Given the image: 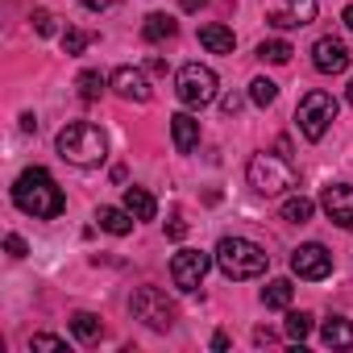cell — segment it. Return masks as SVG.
<instances>
[{
	"mask_svg": "<svg viewBox=\"0 0 353 353\" xmlns=\"http://www.w3.org/2000/svg\"><path fill=\"white\" fill-rule=\"evenodd\" d=\"M320 341H324L328 349H353V320H345V316H328L324 328H320Z\"/></svg>",
	"mask_w": 353,
	"mask_h": 353,
	"instance_id": "14",
	"label": "cell"
},
{
	"mask_svg": "<svg viewBox=\"0 0 353 353\" xmlns=\"http://www.w3.org/2000/svg\"><path fill=\"white\" fill-rule=\"evenodd\" d=\"M291 270H295L299 279H307V283H320V279L332 274V254H328L320 241H307V245H299V250L291 254Z\"/></svg>",
	"mask_w": 353,
	"mask_h": 353,
	"instance_id": "9",
	"label": "cell"
},
{
	"mask_svg": "<svg viewBox=\"0 0 353 353\" xmlns=\"http://www.w3.org/2000/svg\"><path fill=\"white\" fill-rule=\"evenodd\" d=\"M341 21H345V26H349V34H353V5L345 9V17H341Z\"/></svg>",
	"mask_w": 353,
	"mask_h": 353,
	"instance_id": "36",
	"label": "cell"
},
{
	"mask_svg": "<svg viewBox=\"0 0 353 353\" xmlns=\"http://www.w3.org/2000/svg\"><path fill=\"white\" fill-rule=\"evenodd\" d=\"M21 129H26V133H34V129H38V121H34V112H26V117H21Z\"/></svg>",
	"mask_w": 353,
	"mask_h": 353,
	"instance_id": "35",
	"label": "cell"
},
{
	"mask_svg": "<svg viewBox=\"0 0 353 353\" xmlns=\"http://www.w3.org/2000/svg\"><path fill=\"white\" fill-rule=\"evenodd\" d=\"M166 233H170V237H183V233H188V225H183V221H170V229H166Z\"/></svg>",
	"mask_w": 353,
	"mask_h": 353,
	"instance_id": "33",
	"label": "cell"
},
{
	"mask_svg": "<svg viewBox=\"0 0 353 353\" xmlns=\"http://www.w3.org/2000/svg\"><path fill=\"white\" fill-rule=\"evenodd\" d=\"M133 221H137V216H133L129 208H100V212H96V225H100L104 233H112V237H125V233L133 229Z\"/></svg>",
	"mask_w": 353,
	"mask_h": 353,
	"instance_id": "15",
	"label": "cell"
},
{
	"mask_svg": "<svg viewBox=\"0 0 353 353\" xmlns=\"http://www.w3.org/2000/svg\"><path fill=\"white\" fill-rule=\"evenodd\" d=\"M13 204H17L26 216H34V221H54V216H63L67 196H63V188L54 183L50 170L30 166V170L17 174V183H13Z\"/></svg>",
	"mask_w": 353,
	"mask_h": 353,
	"instance_id": "1",
	"label": "cell"
},
{
	"mask_svg": "<svg viewBox=\"0 0 353 353\" xmlns=\"http://www.w3.org/2000/svg\"><path fill=\"white\" fill-rule=\"evenodd\" d=\"M88 42H92V34H83V30H67V34H63V50H67V54H83Z\"/></svg>",
	"mask_w": 353,
	"mask_h": 353,
	"instance_id": "27",
	"label": "cell"
},
{
	"mask_svg": "<svg viewBox=\"0 0 353 353\" xmlns=\"http://www.w3.org/2000/svg\"><path fill=\"white\" fill-rule=\"evenodd\" d=\"M349 104H353V79H349Z\"/></svg>",
	"mask_w": 353,
	"mask_h": 353,
	"instance_id": "37",
	"label": "cell"
},
{
	"mask_svg": "<svg viewBox=\"0 0 353 353\" xmlns=\"http://www.w3.org/2000/svg\"><path fill=\"white\" fill-rule=\"evenodd\" d=\"M312 332V316L307 312H287V336L291 341H307Z\"/></svg>",
	"mask_w": 353,
	"mask_h": 353,
	"instance_id": "26",
	"label": "cell"
},
{
	"mask_svg": "<svg viewBox=\"0 0 353 353\" xmlns=\"http://www.w3.org/2000/svg\"><path fill=\"white\" fill-rule=\"evenodd\" d=\"M108 88H112L121 100H133V104H145V100L154 96L145 71H137V67H117V71L108 75Z\"/></svg>",
	"mask_w": 353,
	"mask_h": 353,
	"instance_id": "11",
	"label": "cell"
},
{
	"mask_svg": "<svg viewBox=\"0 0 353 353\" xmlns=\"http://www.w3.org/2000/svg\"><path fill=\"white\" fill-rule=\"evenodd\" d=\"M250 100H254L258 108H270V104L279 100V83H274V79H266V75H258V79L250 83Z\"/></svg>",
	"mask_w": 353,
	"mask_h": 353,
	"instance_id": "23",
	"label": "cell"
},
{
	"mask_svg": "<svg viewBox=\"0 0 353 353\" xmlns=\"http://www.w3.org/2000/svg\"><path fill=\"white\" fill-rule=\"evenodd\" d=\"M216 88H221V79H216V71L204 67V63H188V67H179V75H174V96H179L188 108L212 104V100H216Z\"/></svg>",
	"mask_w": 353,
	"mask_h": 353,
	"instance_id": "5",
	"label": "cell"
},
{
	"mask_svg": "<svg viewBox=\"0 0 353 353\" xmlns=\"http://www.w3.org/2000/svg\"><path fill=\"white\" fill-rule=\"evenodd\" d=\"M212 262L216 258L204 254V250H179V254L170 258V283L179 287V291H200V283H204V274H208Z\"/></svg>",
	"mask_w": 353,
	"mask_h": 353,
	"instance_id": "8",
	"label": "cell"
},
{
	"mask_svg": "<svg viewBox=\"0 0 353 353\" xmlns=\"http://www.w3.org/2000/svg\"><path fill=\"white\" fill-rule=\"evenodd\" d=\"M170 137H174V150L179 154H192L200 145V121L192 112H174L170 117Z\"/></svg>",
	"mask_w": 353,
	"mask_h": 353,
	"instance_id": "13",
	"label": "cell"
},
{
	"mask_svg": "<svg viewBox=\"0 0 353 353\" xmlns=\"http://www.w3.org/2000/svg\"><path fill=\"white\" fill-rule=\"evenodd\" d=\"M312 212H316V204H312L307 196H287V200H283V221H291V225L312 221Z\"/></svg>",
	"mask_w": 353,
	"mask_h": 353,
	"instance_id": "22",
	"label": "cell"
},
{
	"mask_svg": "<svg viewBox=\"0 0 353 353\" xmlns=\"http://www.w3.org/2000/svg\"><path fill=\"white\" fill-rule=\"evenodd\" d=\"M291 295H295V287H291L287 279H270V283L262 287V303H266V307H291Z\"/></svg>",
	"mask_w": 353,
	"mask_h": 353,
	"instance_id": "20",
	"label": "cell"
},
{
	"mask_svg": "<svg viewBox=\"0 0 353 353\" xmlns=\"http://www.w3.org/2000/svg\"><path fill=\"white\" fill-rule=\"evenodd\" d=\"M245 179H250V188L254 192H262V196H283V192H291L295 188V166H291V158L287 154H254L250 158V166H245Z\"/></svg>",
	"mask_w": 353,
	"mask_h": 353,
	"instance_id": "4",
	"label": "cell"
},
{
	"mask_svg": "<svg viewBox=\"0 0 353 353\" xmlns=\"http://www.w3.org/2000/svg\"><path fill=\"white\" fill-rule=\"evenodd\" d=\"M125 208H129L137 221H154V212H158V204H154V196H150L145 188H125Z\"/></svg>",
	"mask_w": 353,
	"mask_h": 353,
	"instance_id": "18",
	"label": "cell"
},
{
	"mask_svg": "<svg viewBox=\"0 0 353 353\" xmlns=\"http://www.w3.org/2000/svg\"><path fill=\"white\" fill-rule=\"evenodd\" d=\"M221 108H225V112L233 117V112L241 108V96H237V92H229V96H221Z\"/></svg>",
	"mask_w": 353,
	"mask_h": 353,
	"instance_id": "31",
	"label": "cell"
},
{
	"mask_svg": "<svg viewBox=\"0 0 353 353\" xmlns=\"http://www.w3.org/2000/svg\"><path fill=\"white\" fill-rule=\"evenodd\" d=\"M291 42H283V38H266L262 46H258V59L262 63H274V67H283V63H291Z\"/></svg>",
	"mask_w": 353,
	"mask_h": 353,
	"instance_id": "21",
	"label": "cell"
},
{
	"mask_svg": "<svg viewBox=\"0 0 353 353\" xmlns=\"http://www.w3.org/2000/svg\"><path fill=\"white\" fill-rule=\"evenodd\" d=\"M30 349H67V341H63V336H50V332H38V336L30 341Z\"/></svg>",
	"mask_w": 353,
	"mask_h": 353,
	"instance_id": "29",
	"label": "cell"
},
{
	"mask_svg": "<svg viewBox=\"0 0 353 353\" xmlns=\"http://www.w3.org/2000/svg\"><path fill=\"white\" fill-rule=\"evenodd\" d=\"M129 307H133V316H137L145 328H154V332H170V328H174V303H170L166 291H158V287H137L133 299H129Z\"/></svg>",
	"mask_w": 353,
	"mask_h": 353,
	"instance_id": "7",
	"label": "cell"
},
{
	"mask_svg": "<svg viewBox=\"0 0 353 353\" xmlns=\"http://www.w3.org/2000/svg\"><path fill=\"white\" fill-rule=\"evenodd\" d=\"M71 332H75L83 345H96V341L104 336V324H100L92 312H75V316H71Z\"/></svg>",
	"mask_w": 353,
	"mask_h": 353,
	"instance_id": "19",
	"label": "cell"
},
{
	"mask_svg": "<svg viewBox=\"0 0 353 353\" xmlns=\"http://www.w3.org/2000/svg\"><path fill=\"white\" fill-rule=\"evenodd\" d=\"M320 208H324V216H328L332 225L353 229V188H349V183L324 188V192H320Z\"/></svg>",
	"mask_w": 353,
	"mask_h": 353,
	"instance_id": "10",
	"label": "cell"
},
{
	"mask_svg": "<svg viewBox=\"0 0 353 353\" xmlns=\"http://www.w3.org/2000/svg\"><path fill=\"white\" fill-rule=\"evenodd\" d=\"M287 17H291L295 26L316 21V0H287Z\"/></svg>",
	"mask_w": 353,
	"mask_h": 353,
	"instance_id": "25",
	"label": "cell"
},
{
	"mask_svg": "<svg viewBox=\"0 0 353 353\" xmlns=\"http://www.w3.org/2000/svg\"><path fill=\"white\" fill-rule=\"evenodd\" d=\"M312 67H316L320 75H341V71L349 67V46H345L341 38H320V42L312 46Z\"/></svg>",
	"mask_w": 353,
	"mask_h": 353,
	"instance_id": "12",
	"label": "cell"
},
{
	"mask_svg": "<svg viewBox=\"0 0 353 353\" xmlns=\"http://www.w3.org/2000/svg\"><path fill=\"white\" fill-rule=\"evenodd\" d=\"M174 34H179V26H174V17H166V13H150L145 26H141L145 42H170Z\"/></svg>",
	"mask_w": 353,
	"mask_h": 353,
	"instance_id": "16",
	"label": "cell"
},
{
	"mask_svg": "<svg viewBox=\"0 0 353 353\" xmlns=\"http://www.w3.org/2000/svg\"><path fill=\"white\" fill-rule=\"evenodd\" d=\"M34 30H38L42 38L54 34V17H50V9H34Z\"/></svg>",
	"mask_w": 353,
	"mask_h": 353,
	"instance_id": "28",
	"label": "cell"
},
{
	"mask_svg": "<svg viewBox=\"0 0 353 353\" xmlns=\"http://www.w3.org/2000/svg\"><path fill=\"white\" fill-rule=\"evenodd\" d=\"M104 83H108V79H104L100 71H83V75L75 79V88H79V96H83L88 104H92V100H100V92H104Z\"/></svg>",
	"mask_w": 353,
	"mask_h": 353,
	"instance_id": "24",
	"label": "cell"
},
{
	"mask_svg": "<svg viewBox=\"0 0 353 353\" xmlns=\"http://www.w3.org/2000/svg\"><path fill=\"white\" fill-rule=\"evenodd\" d=\"M54 145H59V158H67L71 166H100L108 158V141L92 121H71L67 129H59Z\"/></svg>",
	"mask_w": 353,
	"mask_h": 353,
	"instance_id": "2",
	"label": "cell"
},
{
	"mask_svg": "<svg viewBox=\"0 0 353 353\" xmlns=\"http://www.w3.org/2000/svg\"><path fill=\"white\" fill-rule=\"evenodd\" d=\"M332 121H336V100H332L328 92H320V88H312V92L299 100V108H295V125H299V133H303L307 141H320Z\"/></svg>",
	"mask_w": 353,
	"mask_h": 353,
	"instance_id": "6",
	"label": "cell"
},
{
	"mask_svg": "<svg viewBox=\"0 0 353 353\" xmlns=\"http://www.w3.org/2000/svg\"><path fill=\"white\" fill-rule=\"evenodd\" d=\"M79 5H83V9H92V13H104V9H112V5H117V0H79Z\"/></svg>",
	"mask_w": 353,
	"mask_h": 353,
	"instance_id": "32",
	"label": "cell"
},
{
	"mask_svg": "<svg viewBox=\"0 0 353 353\" xmlns=\"http://www.w3.org/2000/svg\"><path fill=\"white\" fill-rule=\"evenodd\" d=\"M5 250H9V258H26V241H21L17 233H9V237H5Z\"/></svg>",
	"mask_w": 353,
	"mask_h": 353,
	"instance_id": "30",
	"label": "cell"
},
{
	"mask_svg": "<svg viewBox=\"0 0 353 353\" xmlns=\"http://www.w3.org/2000/svg\"><path fill=\"white\" fill-rule=\"evenodd\" d=\"M200 42H204V50H212V54H233V46H237L233 30H225V26H204V30H200Z\"/></svg>",
	"mask_w": 353,
	"mask_h": 353,
	"instance_id": "17",
	"label": "cell"
},
{
	"mask_svg": "<svg viewBox=\"0 0 353 353\" xmlns=\"http://www.w3.org/2000/svg\"><path fill=\"white\" fill-rule=\"evenodd\" d=\"M179 5H183L188 13H196V9H204V5H208V0H179Z\"/></svg>",
	"mask_w": 353,
	"mask_h": 353,
	"instance_id": "34",
	"label": "cell"
},
{
	"mask_svg": "<svg viewBox=\"0 0 353 353\" xmlns=\"http://www.w3.org/2000/svg\"><path fill=\"white\" fill-rule=\"evenodd\" d=\"M212 258H216L221 274H229V279H258L270 266V254L262 245L245 241V237H221Z\"/></svg>",
	"mask_w": 353,
	"mask_h": 353,
	"instance_id": "3",
	"label": "cell"
}]
</instances>
